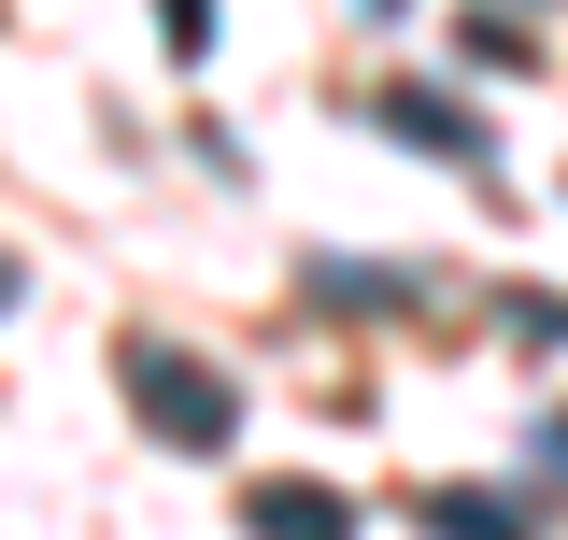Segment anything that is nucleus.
Instances as JSON below:
<instances>
[{
	"instance_id": "f257e3e1",
	"label": "nucleus",
	"mask_w": 568,
	"mask_h": 540,
	"mask_svg": "<svg viewBox=\"0 0 568 540\" xmlns=\"http://www.w3.org/2000/svg\"><path fill=\"white\" fill-rule=\"evenodd\" d=\"M129 412L156 441H185V456H227V427H242V399L213 384L200 356H171V341H129Z\"/></svg>"
},
{
	"instance_id": "f03ea898",
	"label": "nucleus",
	"mask_w": 568,
	"mask_h": 540,
	"mask_svg": "<svg viewBox=\"0 0 568 540\" xmlns=\"http://www.w3.org/2000/svg\"><path fill=\"white\" fill-rule=\"evenodd\" d=\"M384 129L413 142V157H440V171H484V129H469L440 86H384Z\"/></svg>"
},
{
	"instance_id": "7ed1b4c3",
	"label": "nucleus",
	"mask_w": 568,
	"mask_h": 540,
	"mask_svg": "<svg viewBox=\"0 0 568 540\" xmlns=\"http://www.w3.org/2000/svg\"><path fill=\"white\" fill-rule=\"evenodd\" d=\"M256 540H355V512L327 498V483H256V512H242Z\"/></svg>"
},
{
	"instance_id": "20e7f679",
	"label": "nucleus",
	"mask_w": 568,
	"mask_h": 540,
	"mask_svg": "<svg viewBox=\"0 0 568 540\" xmlns=\"http://www.w3.org/2000/svg\"><path fill=\"white\" fill-rule=\"evenodd\" d=\"M426 540H526L511 498H426Z\"/></svg>"
},
{
	"instance_id": "39448f33",
	"label": "nucleus",
	"mask_w": 568,
	"mask_h": 540,
	"mask_svg": "<svg viewBox=\"0 0 568 540\" xmlns=\"http://www.w3.org/2000/svg\"><path fill=\"white\" fill-rule=\"evenodd\" d=\"M156 29H171V58H200V43H213V0H156Z\"/></svg>"
}]
</instances>
